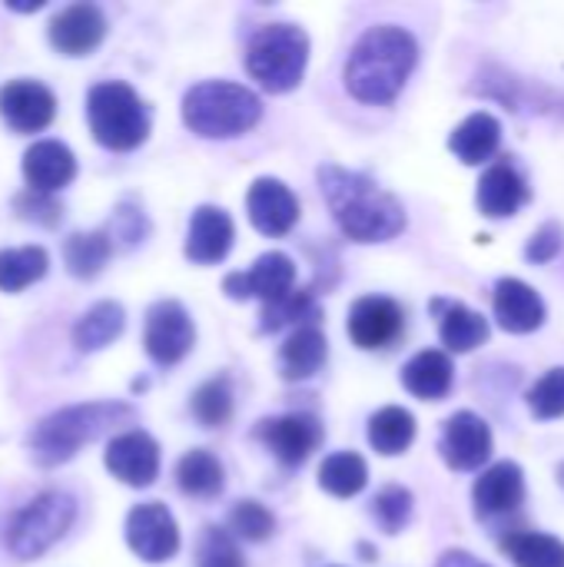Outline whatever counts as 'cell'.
<instances>
[{
    "label": "cell",
    "mask_w": 564,
    "mask_h": 567,
    "mask_svg": "<svg viewBox=\"0 0 564 567\" xmlns=\"http://www.w3.org/2000/svg\"><path fill=\"white\" fill-rule=\"evenodd\" d=\"M319 186H322L329 213L336 216L339 229L349 239L386 243L406 229L402 203L392 193H386L376 179L342 169V166H322Z\"/></svg>",
    "instance_id": "obj_1"
},
{
    "label": "cell",
    "mask_w": 564,
    "mask_h": 567,
    "mask_svg": "<svg viewBox=\"0 0 564 567\" xmlns=\"http://www.w3.org/2000/svg\"><path fill=\"white\" fill-rule=\"evenodd\" d=\"M419 60V43L409 30L396 23L372 27L359 37L346 63V86L362 103H392L412 66Z\"/></svg>",
    "instance_id": "obj_2"
},
{
    "label": "cell",
    "mask_w": 564,
    "mask_h": 567,
    "mask_svg": "<svg viewBox=\"0 0 564 567\" xmlns=\"http://www.w3.org/2000/svg\"><path fill=\"white\" fill-rule=\"evenodd\" d=\"M133 419L130 405L120 402H86V405H70L43 419L33 435H30V455L43 468H57L70 462L83 445L100 439L103 432L123 425Z\"/></svg>",
    "instance_id": "obj_3"
},
{
    "label": "cell",
    "mask_w": 564,
    "mask_h": 567,
    "mask_svg": "<svg viewBox=\"0 0 564 567\" xmlns=\"http://www.w3.org/2000/svg\"><path fill=\"white\" fill-rule=\"evenodd\" d=\"M263 116V100L239 83L206 80L183 96V120L206 140H229L253 130Z\"/></svg>",
    "instance_id": "obj_4"
},
{
    "label": "cell",
    "mask_w": 564,
    "mask_h": 567,
    "mask_svg": "<svg viewBox=\"0 0 564 567\" xmlns=\"http://www.w3.org/2000/svg\"><path fill=\"white\" fill-rule=\"evenodd\" d=\"M86 120H90L93 140L106 150H116V153L136 150L150 133V113H146L143 100L136 96L133 86H126L120 80H106V83L90 86Z\"/></svg>",
    "instance_id": "obj_5"
},
{
    "label": "cell",
    "mask_w": 564,
    "mask_h": 567,
    "mask_svg": "<svg viewBox=\"0 0 564 567\" xmlns=\"http://www.w3.org/2000/svg\"><path fill=\"white\" fill-rule=\"evenodd\" d=\"M309 60V37L293 23H266L256 30L246 50V66L269 93L299 86Z\"/></svg>",
    "instance_id": "obj_6"
},
{
    "label": "cell",
    "mask_w": 564,
    "mask_h": 567,
    "mask_svg": "<svg viewBox=\"0 0 564 567\" xmlns=\"http://www.w3.org/2000/svg\"><path fill=\"white\" fill-rule=\"evenodd\" d=\"M76 505L63 492H43L27 508H20L7 525V548L20 561H33L50 551L73 525Z\"/></svg>",
    "instance_id": "obj_7"
},
{
    "label": "cell",
    "mask_w": 564,
    "mask_h": 567,
    "mask_svg": "<svg viewBox=\"0 0 564 567\" xmlns=\"http://www.w3.org/2000/svg\"><path fill=\"white\" fill-rule=\"evenodd\" d=\"M223 289L229 299H263L273 306L296 292V266L286 252H266L249 272H229Z\"/></svg>",
    "instance_id": "obj_8"
},
{
    "label": "cell",
    "mask_w": 564,
    "mask_h": 567,
    "mask_svg": "<svg viewBox=\"0 0 564 567\" xmlns=\"http://www.w3.org/2000/svg\"><path fill=\"white\" fill-rule=\"evenodd\" d=\"M126 545L136 558L163 565L180 551V528L160 502H146L126 515Z\"/></svg>",
    "instance_id": "obj_9"
},
{
    "label": "cell",
    "mask_w": 564,
    "mask_h": 567,
    "mask_svg": "<svg viewBox=\"0 0 564 567\" xmlns=\"http://www.w3.org/2000/svg\"><path fill=\"white\" fill-rule=\"evenodd\" d=\"M143 342H146V352H150L153 362L176 365L193 349V342H196V329H193L189 312L180 302H173V299L156 302L150 309V316H146Z\"/></svg>",
    "instance_id": "obj_10"
},
{
    "label": "cell",
    "mask_w": 564,
    "mask_h": 567,
    "mask_svg": "<svg viewBox=\"0 0 564 567\" xmlns=\"http://www.w3.org/2000/svg\"><path fill=\"white\" fill-rule=\"evenodd\" d=\"M442 458L455 472H475L492 455V429L475 412H455L442 429Z\"/></svg>",
    "instance_id": "obj_11"
},
{
    "label": "cell",
    "mask_w": 564,
    "mask_h": 567,
    "mask_svg": "<svg viewBox=\"0 0 564 567\" xmlns=\"http://www.w3.org/2000/svg\"><path fill=\"white\" fill-rule=\"evenodd\" d=\"M259 439L283 465H302L322 445V425L316 415L293 412L259 425Z\"/></svg>",
    "instance_id": "obj_12"
},
{
    "label": "cell",
    "mask_w": 564,
    "mask_h": 567,
    "mask_svg": "<svg viewBox=\"0 0 564 567\" xmlns=\"http://www.w3.org/2000/svg\"><path fill=\"white\" fill-rule=\"evenodd\" d=\"M246 213L263 236H286L299 219V199L283 179L263 176L246 193Z\"/></svg>",
    "instance_id": "obj_13"
},
{
    "label": "cell",
    "mask_w": 564,
    "mask_h": 567,
    "mask_svg": "<svg viewBox=\"0 0 564 567\" xmlns=\"http://www.w3.org/2000/svg\"><path fill=\"white\" fill-rule=\"evenodd\" d=\"M106 468L130 488H146L160 475V445L146 432H120L106 445Z\"/></svg>",
    "instance_id": "obj_14"
},
{
    "label": "cell",
    "mask_w": 564,
    "mask_h": 567,
    "mask_svg": "<svg viewBox=\"0 0 564 567\" xmlns=\"http://www.w3.org/2000/svg\"><path fill=\"white\" fill-rule=\"evenodd\" d=\"M406 329L402 309L386 296H366L349 312V336L359 349H386Z\"/></svg>",
    "instance_id": "obj_15"
},
{
    "label": "cell",
    "mask_w": 564,
    "mask_h": 567,
    "mask_svg": "<svg viewBox=\"0 0 564 567\" xmlns=\"http://www.w3.org/2000/svg\"><path fill=\"white\" fill-rule=\"evenodd\" d=\"M57 113V100L43 83L33 80H13L0 90V116L17 133H40L50 126Z\"/></svg>",
    "instance_id": "obj_16"
},
{
    "label": "cell",
    "mask_w": 564,
    "mask_h": 567,
    "mask_svg": "<svg viewBox=\"0 0 564 567\" xmlns=\"http://www.w3.org/2000/svg\"><path fill=\"white\" fill-rule=\"evenodd\" d=\"M106 37V17L93 3H70L50 20V43L66 56H86Z\"/></svg>",
    "instance_id": "obj_17"
},
{
    "label": "cell",
    "mask_w": 564,
    "mask_h": 567,
    "mask_svg": "<svg viewBox=\"0 0 564 567\" xmlns=\"http://www.w3.org/2000/svg\"><path fill=\"white\" fill-rule=\"evenodd\" d=\"M475 512L479 518H495V515H509L522 505L525 498V475L515 462H499L489 472H482V478L475 482Z\"/></svg>",
    "instance_id": "obj_18"
},
{
    "label": "cell",
    "mask_w": 564,
    "mask_h": 567,
    "mask_svg": "<svg viewBox=\"0 0 564 567\" xmlns=\"http://www.w3.org/2000/svg\"><path fill=\"white\" fill-rule=\"evenodd\" d=\"M233 219L219 206H199L189 219V236H186V256L199 266L226 259L233 249Z\"/></svg>",
    "instance_id": "obj_19"
},
{
    "label": "cell",
    "mask_w": 564,
    "mask_h": 567,
    "mask_svg": "<svg viewBox=\"0 0 564 567\" xmlns=\"http://www.w3.org/2000/svg\"><path fill=\"white\" fill-rule=\"evenodd\" d=\"M495 319L502 322L505 332L525 336L542 329L545 322V302L542 296L522 282V279H499L495 286Z\"/></svg>",
    "instance_id": "obj_20"
},
{
    "label": "cell",
    "mask_w": 564,
    "mask_h": 567,
    "mask_svg": "<svg viewBox=\"0 0 564 567\" xmlns=\"http://www.w3.org/2000/svg\"><path fill=\"white\" fill-rule=\"evenodd\" d=\"M73 176H76V159L60 140H40L23 153V179L30 183V189L57 193L70 186Z\"/></svg>",
    "instance_id": "obj_21"
},
{
    "label": "cell",
    "mask_w": 564,
    "mask_h": 567,
    "mask_svg": "<svg viewBox=\"0 0 564 567\" xmlns=\"http://www.w3.org/2000/svg\"><path fill=\"white\" fill-rule=\"evenodd\" d=\"M529 203V186L522 179V173L509 163H495L485 169L482 183H479V209L489 219H505L515 216L522 206Z\"/></svg>",
    "instance_id": "obj_22"
},
{
    "label": "cell",
    "mask_w": 564,
    "mask_h": 567,
    "mask_svg": "<svg viewBox=\"0 0 564 567\" xmlns=\"http://www.w3.org/2000/svg\"><path fill=\"white\" fill-rule=\"evenodd\" d=\"M502 143V123L492 116V113H472L469 120H462L452 136H449V146L452 153L465 163V166H479L485 159L495 156Z\"/></svg>",
    "instance_id": "obj_23"
},
{
    "label": "cell",
    "mask_w": 564,
    "mask_h": 567,
    "mask_svg": "<svg viewBox=\"0 0 564 567\" xmlns=\"http://www.w3.org/2000/svg\"><path fill=\"white\" fill-rule=\"evenodd\" d=\"M402 385H406L416 399H425V402L445 399L449 389H452V362H449V355L439 352V349L419 352V355L406 365Z\"/></svg>",
    "instance_id": "obj_24"
},
{
    "label": "cell",
    "mask_w": 564,
    "mask_h": 567,
    "mask_svg": "<svg viewBox=\"0 0 564 567\" xmlns=\"http://www.w3.org/2000/svg\"><path fill=\"white\" fill-rule=\"evenodd\" d=\"M329 349H326V336L316 329V326H306V329H296L283 352H279V365H283V375L286 379H309L322 369Z\"/></svg>",
    "instance_id": "obj_25"
},
{
    "label": "cell",
    "mask_w": 564,
    "mask_h": 567,
    "mask_svg": "<svg viewBox=\"0 0 564 567\" xmlns=\"http://www.w3.org/2000/svg\"><path fill=\"white\" fill-rule=\"evenodd\" d=\"M123 326H126V316L116 302H96L73 326V346L80 352H96V349L110 346L123 332Z\"/></svg>",
    "instance_id": "obj_26"
},
{
    "label": "cell",
    "mask_w": 564,
    "mask_h": 567,
    "mask_svg": "<svg viewBox=\"0 0 564 567\" xmlns=\"http://www.w3.org/2000/svg\"><path fill=\"white\" fill-rule=\"evenodd\" d=\"M416 439V419L412 412L399 409V405H389L382 412H376L369 419V445L379 452V455H402Z\"/></svg>",
    "instance_id": "obj_27"
},
{
    "label": "cell",
    "mask_w": 564,
    "mask_h": 567,
    "mask_svg": "<svg viewBox=\"0 0 564 567\" xmlns=\"http://www.w3.org/2000/svg\"><path fill=\"white\" fill-rule=\"evenodd\" d=\"M176 485L193 498H213L223 492V465L216 462V455L193 449L176 465Z\"/></svg>",
    "instance_id": "obj_28"
},
{
    "label": "cell",
    "mask_w": 564,
    "mask_h": 567,
    "mask_svg": "<svg viewBox=\"0 0 564 567\" xmlns=\"http://www.w3.org/2000/svg\"><path fill=\"white\" fill-rule=\"evenodd\" d=\"M110 252H113V243L106 233H73L63 246V259H66V269L76 276V279H93L103 272V266L110 262Z\"/></svg>",
    "instance_id": "obj_29"
},
{
    "label": "cell",
    "mask_w": 564,
    "mask_h": 567,
    "mask_svg": "<svg viewBox=\"0 0 564 567\" xmlns=\"http://www.w3.org/2000/svg\"><path fill=\"white\" fill-rule=\"evenodd\" d=\"M47 252L40 246H20V249H0V289L20 292L47 276Z\"/></svg>",
    "instance_id": "obj_30"
},
{
    "label": "cell",
    "mask_w": 564,
    "mask_h": 567,
    "mask_svg": "<svg viewBox=\"0 0 564 567\" xmlns=\"http://www.w3.org/2000/svg\"><path fill=\"white\" fill-rule=\"evenodd\" d=\"M439 336H442L449 352H472L475 346H482L489 339V322L479 312H472L469 306L455 302L442 312Z\"/></svg>",
    "instance_id": "obj_31"
},
{
    "label": "cell",
    "mask_w": 564,
    "mask_h": 567,
    "mask_svg": "<svg viewBox=\"0 0 564 567\" xmlns=\"http://www.w3.org/2000/svg\"><path fill=\"white\" fill-rule=\"evenodd\" d=\"M366 482H369V468L356 452H336L319 468V485L336 498L359 495L366 488Z\"/></svg>",
    "instance_id": "obj_32"
},
{
    "label": "cell",
    "mask_w": 564,
    "mask_h": 567,
    "mask_svg": "<svg viewBox=\"0 0 564 567\" xmlns=\"http://www.w3.org/2000/svg\"><path fill=\"white\" fill-rule=\"evenodd\" d=\"M502 548L515 561V567H564V545L552 535L515 532L505 538Z\"/></svg>",
    "instance_id": "obj_33"
},
{
    "label": "cell",
    "mask_w": 564,
    "mask_h": 567,
    "mask_svg": "<svg viewBox=\"0 0 564 567\" xmlns=\"http://www.w3.org/2000/svg\"><path fill=\"white\" fill-rule=\"evenodd\" d=\"M189 409H193L196 422L206 425V429L226 425L229 415H233V389H229V382L226 379H213V382L199 385L193 402H189Z\"/></svg>",
    "instance_id": "obj_34"
},
{
    "label": "cell",
    "mask_w": 564,
    "mask_h": 567,
    "mask_svg": "<svg viewBox=\"0 0 564 567\" xmlns=\"http://www.w3.org/2000/svg\"><path fill=\"white\" fill-rule=\"evenodd\" d=\"M319 316V306H316V299H312V292H293V296H286L283 302H273V306H266L263 309V332H276V329H283V326H299V329H306V326H312V319Z\"/></svg>",
    "instance_id": "obj_35"
},
{
    "label": "cell",
    "mask_w": 564,
    "mask_h": 567,
    "mask_svg": "<svg viewBox=\"0 0 564 567\" xmlns=\"http://www.w3.org/2000/svg\"><path fill=\"white\" fill-rule=\"evenodd\" d=\"M196 567H246L236 542L229 532L223 528H206L199 535V548H196Z\"/></svg>",
    "instance_id": "obj_36"
},
{
    "label": "cell",
    "mask_w": 564,
    "mask_h": 567,
    "mask_svg": "<svg viewBox=\"0 0 564 567\" xmlns=\"http://www.w3.org/2000/svg\"><path fill=\"white\" fill-rule=\"evenodd\" d=\"M229 528L243 542H266L276 528V518L259 502H239L229 512Z\"/></svg>",
    "instance_id": "obj_37"
},
{
    "label": "cell",
    "mask_w": 564,
    "mask_h": 567,
    "mask_svg": "<svg viewBox=\"0 0 564 567\" xmlns=\"http://www.w3.org/2000/svg\"><path fill=\"white\" fill-rule=\"evenodd\" d=\"M372 515H376V522H379L389 535H396V532H402V528L409 525V518H412V495H409L406 488H399V485H389V488H382V492L376 495Z\"/></svg>",
    "instance_id": "obj_38"
},
{
    "label": "cell",
    "mask_w": 564,
    "mask_h": 567,
    "mask_svg": "<svg viewBox=\"0 0 564 567\" xmlns=\"http://www.w3.org/2000/svg\"><path fill=\"white\" fill-rule=\"evenodd\" d=\"M529 405L539 419H562L564 415V369H552L548 375H542L532 392H529Z\"/></svg>",
    "instance_id": "obj_39"
},
{
    "label": "cell",
    "mask_w": 564,
    "mask_h": 567,
    "mask_svg": "<svg viewBox=\"0 0 564 567\" xmlns=\"http://www.w3.org/2000/svg\"><path fill=\"white\" fill-rule=\"evenodd\" d=\"M13 209L20 219L37 223V226H57L63 206L53 199V193H40V189H23L20 196H13Z\"/></svg>",
    "instance_id": "obj_40"
},
{
    "label": "cell",
    "mask_w": 564,
    "mask_h": 567,
    "mask_svg": "<svg viewBox=\"0 0 564 567\" xmlns=\"http://www.w3.org/2000/svg\"><path fill=\"white\" fill-rule=\"evenodd\" d=\"M562 243H564L562 226H558V223H545V226L532 236V243H529L525 256H529V262H552V259L562 252Z\"/></svg>",
    "instance_id": "obj_41"
},
{
    "label": "cell",
    "mask_w": 564,
    "mask_h": 567,
    "mask_svg": "<svg viewBox=\"0 0 564 567\" xmlns=\"http://www.w3.org/2000/svg\"><path fill=\"white\" fill-rule=\"evenodd\" d=\"M439 567H489L482 565L475 555H469V551H445L442 555V561H439Z\"/></svg>",
    "instance_id": "obj_42"
},
{
    "label": "cell",
    "mask_w": 564,
    "mask_h": 567,
    "mask_svg": "<svg viewBox=\"0 0 564 567\" xmlns=\"http://www.w3.org/2000/svg\"><path fill=\"white\" fill-rule=\"evenodd\" d=\"M558 485H562V488H564V465H562V468H558Z\"/></svg>",
    "instance_id": "obj_43"
}]
</instances>
